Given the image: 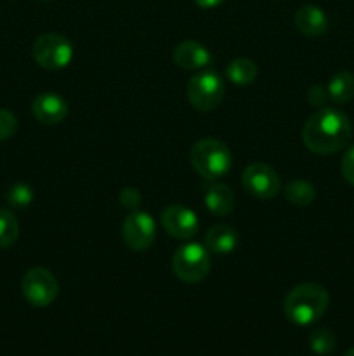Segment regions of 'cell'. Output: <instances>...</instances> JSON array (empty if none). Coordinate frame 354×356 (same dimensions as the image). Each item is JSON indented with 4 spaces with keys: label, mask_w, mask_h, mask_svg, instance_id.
<instances>
[{
    "label": "cell",
    "mask_w": 354,
    "mask_h": 356,
    "mask_svg": "<svg viewBox=\"0 0 354 356\" xmlns=\"http://www.w3.org/2000/svg\"><path fill=\"white\" fill-rule=\"evenodd\" d=\"M162 226L172 238L189 240L200 229L198 216L180 204H172L162 211Z\"/></svg>",
    "instance_id": "30bf717a"
},
{
    "label": "cell",
    "mask_w": 354,
    "mask_h": 356,
    "mask_svg": "<svg viewBox=\"0 0 354 356\" xmlns=\"http://www.w3.org/2000/svg\"><path fill=\"white\" fill-rule=\"evenodd\" d=\"M189 162L201 177L214 181L229 172L233 165V155L222 141L205 138L191 146Z\"/></svg>",
    "instance_id": "3957f363"
},
{
    "label": "cell",
    "mask_w": 354,
    "mask_h": 356,
    "mask_svg": "<svg viewBox=\"0 0 354 356\" xmlns=\"http://www.w3.org/2000/svg\"><path fill=\"white\" fill-rule=\"evenodd\" d=\"M353 136L351 120L337 108L323 106L302 127V141L316 155H332L346 148Z\"/></svg>",
    "instance_id": "6da1fadb"
},
{
    "label": "cell",
    "mask_w": 354,
    "mask_h": 356,
    "mask_svg": "<svg viewBox=\"0 0 354 356\" xmlns=\"http://www.w3.org/2000/svg\"><path fill=\"white\" fill-rule=\"evenodd\" d=\"M6 200L10 207L26 209L33 202V190L28 184L17 183L9 188V191L6 195Z\"/></svg>",
    "instance_id": "44dd1931"
},
{
    "label": "cell",
    "mask_w": 354,
    "mask_h": 356,
    "mask_svg": "<svg viewBox=\"0 0 354 356\" xmlns=\"http://www.w3.org/2000/svg\"><path fill=\"white\" fill-rule=\"evenodd\" d=\"M309 348L316 355H330L337 348V337L330 329H314L309 336Z\"/></svg>",
    "instance_id": "ffe728a7"
},
{
    "label": "cell",
    "mask_w": 354,
    "mask_h": 356,
    "mask_svg": "<svg viewBox=\"0 0 354 356\" xmlns=\"http://www.w3.org/2000/svg\"><path fill=\"white\" fill-rule=\"evenodd\" d=\"M120 204L124 205L125 209H132V211H135V209L141 205V193H139L135 188H125V190H121L120 193Z\"/></svg>",
    "instance_id": "cb8c5ba5"
},
{
    "label": "cell",
    "mask_w": 354,
    "mask_h": 356,
    "mask_svg": "<svg viewBox=\"0 0 354 356\" xmlns=\"http://www.w3.org/2000/svg\"><path fill=\"white\" fill-rule=\"evenodd\" d=\"M203 200L208 211L215 216H228L235 209V193L224 183H214L207 186Z\"/></svg>",
    "instance_id": "5bb4252c"
},
{
    "label": "cell",
    "mask_w": 354,
    "mask_h": 356,
    "mask_svg": "<svg viewBox=\"0 0 354 356\" xmlns=\"http://www.w3.org/2000/svg\"><path fill=\"white\" fill-rule=\"evenodd\" d=\"M174 61L183 70L201 72V70H207V66L212 63V56L208 52V49L205 45H201L200 42L186 40L180 42L174 49Z\"/></svg>",
    "instance_id": "7c38bea8"
},
{
    "label": "cell",
    "mask_w": 354,
    "mask_h": 356,
    "mask_svg": "<svg viewBox=\"0 0 354 356\" xmlns=\"http://www.w3.org/2000/svg\"><path fill=\"white\" fill-rule=\"evenodd\" d=\"M328 97L337 104L349 103L354 97V73L339 72L330 79L326 86Z\"/></svg>",
    "instance_id": "2e32d148"
},
{
    "label": "cell",
    "mask_w": 354,
    "mask_h": 356,
    "mask_svg": "<svg viewBox=\"0 0 354 356\" xmlns=\"http://www.w3.org/2000/svg\"><path fill=\"white\" fill-rule=\"evenodd\" d=\"M344 356H354V348H351V350H349V351H347V353H346V355H344Z\"/></svg>",
    "instance_id": "4316f807"
},
{
    "label": "cell",
    "mask_w": 354,
    "mask_h": 356,
    "mask_svg": "<svg viewBox=\"0 0 354 356\" xmlns=\"http://www.w3.org/2000/svg\"><path fill=\"white\" fill-rule=\"evenodd\" d=\"M33 58L44 70H62L71 63L73 45L59 33L40 35L33 44Z\"/></svg>",
    "instance_id": "8992f818"
},
{
    "label": "cell",
    "mask_w": 354,
    "mask_h": 356,
    "mask_svg": "<svg viewBox=\"0 0 354 356\" xmlns=\"http://www.w3.org/2000/svg\"><path fill=\"white\" fill-rule=\"evenodd\" d=\"M21 292L31 306L45 308L58 298L59 284L54 275L45 268H33L26 271L21 280Z\"/></svg>",
    "instance_id": "52a82bcc"
},
{
    "label": "cell",
    "mask_w": 354,
    "mask_h": 356,
    "mask_svg": "<svg viewBox=\"0 0 354 356\" xmlns=\"http://www.w3.org/2000/svg\"><path fill=\"white\" fill-rule=\"evenodd\" d=\"M285 198L297 207H305L316 198V190L309 181L294 179L285 186Z\"/></svg>",
    "instance_id": "ac0fdd59"
},
{
    "label": "cell",
    "mask_w": 354,
    "mask_h": 356,
    "mask_svg": "<svg viewBox=\"0 0 354 356\" xmlns=\"http://www.w3.org/2000/svg\"><path fill=\"white\" fill-rule=\"evenodd\" d=\"M340 172H342V177L346 179V183L354 186V146L344 153L342 162H340Z\"/></svg>",
    "instance_id": "603a6c76"
},
{
    "label": "cell",
    "mask_w": 354,
    "mask_h": 356,
    "mask_svg": "<svg viewBox=\"0 0 354 356\" xmlns=\"http://www.w3.org/2000/svg\"><path fill=\"white\" fill-rule=\"evenodd\" d=\"M38 2H52V0H38Z\"/></svg>",
    "instance_id": "83f0119b"
},
{
    "label": "cell",
    "mask_w": 354,
    "mask_h": 356,
    "mask_svg": "<svg viewBox=\"0 0 354 356\" xmlns=\"http://www.w3.org/2000/svg\"><path fill=\"white\" fill-rule=\"evenodd\" d=\"M31 111L40 124L54 125L66 118L68 103L56 92H42L31 103Z\"/></svg>",
    "instance_id": "8fae6325"
},
{
    "label": "cell",
    "mask_w": 354,
    "mask_h": 356,
    "mask_svg": "<svg viewBox=\"0 0 354 356\" xmlns=\"http://www.w3.org/2000/svg\"><path fill=\"white\" fill-rule=\"evenodd\" d=\"M328 99V92H326V89H323L321 86H312L311 90H309V103H311L312 106L323 108Z\"/></svg>",
    "instance_id": "d4e9b609"
},
{
    "label": "cell",
    "mask_w": 354,
    "mask_h": 356,
    "mask_svg": "<svg viewBox=\"0 0 354 356\" xmlns=\"http://www.w3.org/2000/svg\"><path fill=\"white\" fill-rule=\"evenodd\" d=\"M295 26L305 37H321L328 30V17L319 7L304 6L295 13Z\"/></svg>",
    "instance_id": "4fadbf2b"
},
{
    "label": "cell",
    "mask_w": 354,
    "mask_h": 356,
    "mask_svg": "<svg viewBox=\"0 0 354 356\" xmlns=\"http://www.w3.org/2000/svg\"><path fill=\"white\" fill-rule=\"evenodd\" d=\"M19 235L17 219L9 209H0V249H9Z\"/></svg>",
    "instance_id": "d6986e66"
},
{
    "label": "cell",
    "mask_w": 354,
    "mask_h": 356,
    "mask_svg": "<svg viewBox=\"0 0 354 356\" xmlns=\"http://www.w3.org/2000/svg\"><path fill=\"white\" fill-rule=\"evenodd\" d=\"M242 184L250 195L260 200H269L280 193V177L271 165L262 162H253L245 167L242 174Z\"/></svg>",
    "instance_id": "9c48e42d"
},
{
    "label": "cell",
    "mask_w": 354,
    "mask_h": 356,
    "mask_svg": "<svg viewBox=\"0 0 354 356\" xmlns=\"http://www.w3.org/2000/svg\"><path fill=\"white\" fill-rule=\"evenodd\" d=\"M226 75L235 86H250L257 76V65L252 59L238 58L229 63Z\"/></svg>",
    "instance_id": "e0dca14e"
},
{
    "label": "cell",
    "mask_w": 354,
    "mask_h": 356,
    "mask_svg": "<svg viewBox=\"0 0 354 356\" xmlns=\"http://www.w3.org/2000/svg\"><path fill=\"white\" fill-rule=\"evenodd\" d=\"M224 82L212 70H201L187 83V99L198 111H212L224 99Z\"/></svg>",
    "instance_id": "5b68a950"
},
{
    "label": "cell",
    "mask_w": 354,
    "mask_h": 356,
    "mask_svg": "<svg viewBox=\"0 0 354 356\" xmlns=\"http://www.w3.org/2000/svg\"><path fill=\"white\" fill-rule=\"evenodd\" d=\"M172 271L184 284H198L210 271V254L200 243H184L174 252Z\"/></svg>",
    "instance_id": "277c9868"
},
{
    "label": "cell",
    "mask_w": 354,
    "mask_h": 356,
    "mask_svg": "<svg viewBox=\"0 0 354 356\" xmlns=\"http://www.w3.org/2000/svg\"><path fill=\"white\" fill-rule=\"evenodd\" d=\"M330 305V294L321 284L305 282L292 289L285 298V316L295 325L316 323Z\"/></svg>",
    "instance_id": "7a4b0ae2"
},
{
    "label": "cell",
    "mask_w": 354,
    "mask_h": 356,
    "mask_svg": "<svg viewBox=\"0 0 354 356\" xmlns=\"http://www.w3.org/2000/svg\"><path fill=\"white\" fill-rule=\"evenodd\" d=\"M16 129L17 120L16 117H14V113H10L9 110H2V108H0V143L12 138Z\"/></svg>",
    "instance_id": "7402d4cb"
},
{
    "label": "cell",
    "mask_w": 354,
    "mask_h": 356,
    "mask_svg": "<svg viewBox=\"0 0 354 356\" xmlns=\"http://www.w3.org/2000/svg\"><path fill=\"white\" fill-rule=\"evenodd\" d=\"M156 236V225L148 212L132 211L121 222V240L135 252L148 250Z\"/></svg>",
    "instance_id": "ba28073f"
},
{
    "label": "cell",
    "mask_w": 354,
    "mask_h": 356,
    "mask_svg": "<svg viewBox=\"0 0 354 356\" xmlns=\"http://www.w3.org/2000/svg\"><path fill=\"white\" fill-rule=\"evenodd\" d=\"M222 2H224V0H194V3H196L198 7H201V9H214V7L221 6Z\"/></svg>",
    "instance_id": "484cf974"
},
{
    "label": "cell",
    "mask_w": 354,
    "mask_h": 356,
    "mask_svg": "<svg viewBox=\"0 0 354 356\" xmlns=\"http://www.w3.org/2000/svg\"><path fill=\"white\" fill-rule=\"evenodd\" d=\"M238 245V235L236 229L228 225H215L205 233V247L208 252L229 254Z\"/></svg>",
    "instance_id": "9a60e30c"
}]
</instances>
